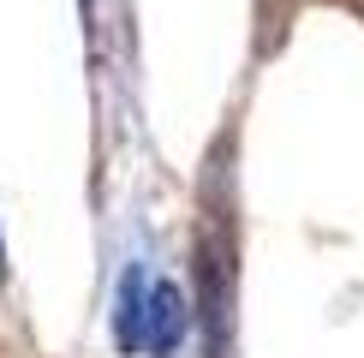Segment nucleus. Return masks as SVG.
Instances as JSON below:
<instances>
[{"instance_id": "obj_1", "label": "nucleus", "mask_w": 364, "mask_h": 358, "mask_svg": "<svg viewBox=\"0 0 364 358\" xmlns=\"http://www.w3.org/2000/svg\"><path fill=\"white\" fill-rule=\"evenodd\" d=\"M186 340V293L173 281H144V317H138V352L173 358Z\"/></svg>"}, {"instance_id": "obj_3", "label": "nucleus", "mask_w": 364, "mask_h": 358, "mask_svg": "<svg viewBox=\"0 0 364 358\" xmlns=\"http://www.w3.org/2000/svg\"><path fill=\"white\" fill-rule=\"evenodd\" d=\"M0 281H6V239H0Z\"/></svg>"}, {"instance_id": "obj_2", "label": "nucleus", "mask_w": 364, "mask_h": 358, "mask_svg": "<svg viewBox=\"0 0 364 358\" xmlns=\"http://www.w3.org/2000/svg\"><path fill=\"white\" fill-rule=\"evenodd\" d=\"M144 268L132 263L126 268V281H119V310H114V340H119V352H138V317H144Z\"/></svg>"}]
</instances>
